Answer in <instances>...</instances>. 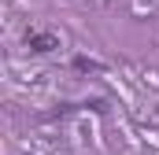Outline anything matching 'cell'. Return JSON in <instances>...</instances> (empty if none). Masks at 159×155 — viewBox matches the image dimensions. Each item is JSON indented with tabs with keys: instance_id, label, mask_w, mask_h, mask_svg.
Returning a JSON list of instances; mask_svg holds the SVG:
<instances>
[{
	"instance_id": "cell-1",
	"label": "cell",
	"mask_w": 159,
	"mask_h": 155,
	"mask_svg": "<svg viewBox=\"0 0 159 155\" xmlns=\"http://www.w3.org/2000/svg\"><path fill=\"white\" fill-rule=\"evenodd\" d=\"M30 48L34 52H52V48H59V41L52 33H30Z\"/></svg>"
}]
</instances>
